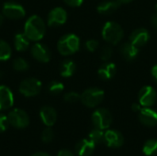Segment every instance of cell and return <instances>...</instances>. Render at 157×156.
<instances>
[{"mask_svg":"<svg viewBox=\"0 0 157 156\" xmlns=\"http://www.w3.org/2000/svg\"><path fill=\"white\" fill-rule=\"evenodd\" d=\"M117 73V66L114 63L111 62H105L104 64H102L98 71V74L102 80H110L112 79Z\"/></svg>","mask_w":157,"mask_h":156,"instance_id":"d6986e66","label":"cell"},{"mask_svg":"<svg viewBox=\"0 0 157 156\" xmlns=\"http://www.w3.org/2000/svg\"><path fill=\"white\" fill-rule=\"evenodd\" d=\"M151 23H152V26L157 30V5L155 6V12L153 14L151 17Z\"/></svg>","mask_w":157,"mask_h":156,"instance_id":"836d02e7","label":"cell"},{"mask_svg":"<svg viewBox=\"0 0 157 156\" xmlns=\"http://www.w3.org/2000/svg\"><path fill=\"white\" fill-rule=\"evenodd\" d=\"M13 68L17 71V72H25L27 70H29V63L21 57L16 58L13 62Z\"/></svg>","mask_w":157,"mask_h":156,"instance_id":"484cf974","label":"cell"},{"mask_svg":"<svg viewBox=\"0 0 157 156\" xmlns=\"http://www.w3.org/2000/svg\"><path fill=\"white\" fill-rule=\"evenodd\" d=\"M8 126H9V122H8L7 116L3 113H0V133L6 131Z\"/></svg>","mask_w":157,"mask_h":156,"instance_id":"1f68e13d","label":"cell"},{"mask_svg":"<svg viewBox=\"0 0 157 156\" xmlns=\"http://www.w3.org/2000/svg\"><path fill=\"white\" fill-rule=\"evenodd\" d=\"M63 1L69 6L76 7V6H80L83 4V1L84 0H63Z\"/></svg>","mask_w":157,"mask_h":156,"instance_id":"d6a6232c","label":"cell"},{"mask_svg":"<svg viewBox=\"0 0 157 156\" xmlns=\"http://www.w3.org/2000/svg\"><path fill=\"white\" fill-rule=\"evenodd\" d=\"M63 89H64L63 84L59 81H52L48 86V91L52 95H59L63 91Z\"/></svg>","mask_w":157,"mask_h":156,"instance_id":"4316f807","label":"cell"},{"mask_svg":"<svg viewBox=\"0 0 157 156\" xmlns=\"http://www.w3.org/2000/svg\"><path fill=\"white\" fill-rule=\"evenodd\" d=\"M76 71V64L72 60H64L60 65V74L64 78H69L74 75Z\"/></svg>","mask_w":157,"mask_h":156,"instance_id":"7402d4cb","label":"cell"},{"mask_svg":"<svg viewBox=\"0 0 157 156\" xmlns=\"http://www.w3.org/2000/svg\"><path fill=\"white\" fill-rule=\"evenodd\" d=\"M80 48V39L73 33H68L61 37L57 43V49L60 54L69 56L75 53Z\"/></svg>","mask_w":157,"mask_h":156,"instance_id":"3957f363","label":"cell"},{"mask_svg":"<svg viewBox=\"0 0 157 156\" xmlns=\"http://www.w3.org/2000/svg\"><path fill=\"white\" fill-rule=\"evenodd\" d=\"M4 21H5V16L3 14H0V27L3 25Z\"/></svg>","mask_w":157,"mask_h":156,"instance_id":"f35d334b","label":"cell"},{"mask_svg":"<svg viewBox=\"0 0 157 156\" xmlns=\"http://www.w3.org/2000/svg\"><path fill=\"white\" fill-rule=\"evenodd\" d=\"M40 118L42 123L47 127H52L57 120V112L51 106H44L40 108Z\"/></svg>","mask_w":157,"mask_h":156,"instance_id":"2e32d148","label":"cell"},{"mask_svg":"<svg viewBox=\"0 0 157 156\" xmlns=\"http://www.w3.org/2000/svg\"><path fill=\"white\" fill-rule=\"evenodd\" d=\"M143 153L146 156H155L157 154V139L147 140L143 147Z\"/></svg>","mask_w":157,"mask_h":156,"instance_id":"cb8c5ba5","label":"cell"},{"mask_svg":"<svg viewBox=\"0 0 157 156\" xmlns=\"http://www.w3.org/2000/svg\"><path fill=\"white\" fill-rule=\"evenodd\" d=\"M112 54H113V51L109 45L104 46L100 51V58L104 62H109L112 57Z\"/></svg>","mask_w":157,"mask_h":156,"instance_id":"f1b7e54d","label":"cell"},{"mask_svg":"<svg viewBox=\"0 0 157 156\" xmlns=\"http://www.w3.org/2000/svg\"><path fill=\"white\" fill-rule=\"evenodd\" d=\"M139 103L143 107L151 108L157 101V93L151 86H144L141 88L138 94Z\"/></svg>","mask_w":157,"mask_h":156,"instance_id":"9c48e42d","label":"cell"},{"mask_svg":"<svg viewBox=\"0 0 157 156\" xmlns=\"http://www.w3.org/2000/svg\"><path fill=\"white\" fill-rule=\"evenodd\" d=\"M31 156H51L49 154L47 153H44V152H38V153H35L33 154Z\"/></svg>","mask_w":157,"mask_h":156,"instance_id":"74e56055","label":"cell"},{"mask_svg":"<svg viewBox=\"0 0 157 156\" xmlns=\"http://www.w3.org/2000/svg\"><path fill=\"white\" fill-rule=\"evenodd\" d=\"M88 139L92 141L96 145L105 143V131L98 128H94L88 134Z\"/></svg>","mask_w":157,"mask_h":156,"instance_id":"603a6c76","label":"cell"},{"mask_svg":"<svg viewBox=\"0 0 157 156\" xmlns=\"http://www.w3.org/2000/svg\"><path fill=\"white\" fill-rule=\"evenodd\" d=\"M98 46H99V42H98V40H95V39H90V40H86V43H85L86 49L88 51H90V52L96 51L98 50Z\"/></svg>","mask_w":157,"mask_h":156,"instance_id":"4dcf8cb0","label":"cell"},{"mask_svg":"<svg viewBox=\"0 0 157 156\" xmlns=\"http://www.w3.org/2000/svg\"><path fill=\"white\" fill-rule=\"evenodd\" d=\"M40 139H41V141L44 143H52L53 141V139H54V132L51 129V127H47L46 129H44L42 131Z\"/></svg>","mask_w":157,"mask_h":156,"instance_id":"83f0119b","label":"cell"},{"mask_svg":"<svg viewBox=\"0 0 157 156\" xmlns=\"http://www.w3.org/2000/svg\"><path fill=\"white\" fill-rule=\"evenodd\" d=\"M150 40V33L144 28H139L134 29L130 35V41L138 48L145 45Z\"/></svg>","mask_w":157,"mask_h":156,"instance_id":"5bb4252c","label":"cell"},{"mask_svg":"<svg viewBox=\"0 0 157 156\" xmlns=\"http://www.w3.org/2000/svg\"><path fill=\"white\" fill-rule=\"evenodd\" d=\"M151 74H152V76L154 77V79L157 82V64L153 66V68L151 70Z\"/></svg>","mask_w":157,"mask_h":156,"instance_id":"8d00e7d4","label":"cell"},{"mask_svg":"<svg viewBox=\"0 0 157 156\" xmlns=\"http://www.w3.org/2000/svg\"><path fill=\"white\" fill-rule=\"evenodd\" d=\"M12 49L11 46L4 40H0V61H7L11 58Z\"/></svg>","mask_w":157,"mask_h":156,"instance_id":"d4e9b609","label":"cell"},{"mask_svg":"<svg viewBox=\"0 0 157 156\" xmlns=\"http://www.w3.org/2000/svg\"><path fill=\"white\" fill-rule=\"evenodd\" d=\"M57 156H74L73 152H71L68 149H63L61 151H59V153L57 154Z\"/></svg>","mask_w":157,"mask_h":156,"instance_id":"e575fe53","label":"cell"},{"mask_svg":"<svg viewBox=\"0 0 157 156\" xmlns=\"http://www.w3.org/2000/svg\"><path fill=\"white\" fill-rule=\"evenodd\" d=\"M14 104V95L11 89L4 85H0V111L12 108Z\"/></svg>","mask_w":157,"mask_h":156,"instance_id":"9a60e30c","label":"cell"},{"mask_svg":"<svg viewBox=\"0 0 157 156\" xmlns=\"http://www.w3.org/2000/svg\"><path fill=\"white\" fill-rule=\"evenodd\" d=\"M41 82L34 77L24 79L19 85V93L26 97H32L40 94L41 91Z\"/></svg>","mask_w":157,"mask_h":156,"instance_id":"8992f818","label":"cell"},{"mask_svg":"<svg viewBox=\"0 0 157 156\" xmlns=\"http://www.w3.org/2000/svg\"><path fill=\"white\" fill-rule=\"evenodd\" d=\"M124 37L122 27L114 21H108L102 28V38L109 44L117 45Z\"/></svg>","mask_w":157,"mask_h":156,"instance_id":"7a4b0ae2","label":"cell"},{"mask_svg":"<svg viewBox=\"0 0 157 156\" xmlns=\"http://www.w3.org/2000/svg\"><path fill=\"white\" fill-rule=\"evenodd\" d=\"M120 52L126 61L132 62L139 55V48L135 46L134 44H132L131 41L124 42L121 45Z\"/></svg>","mask_w":157,"mask_h":156,"instance_id":"e0dca14e","label":"cell"},{"mask_svg":"<svg viewBox=\"0 0 157 156\" xmlns=\"http://www.w3.org/2000/svg\"><path fill=\"white\" fill-rule=\"evenodd\" d=\"M105 143L112 149L120 148L124 143L122 133L117 130H107L105 131Z\"/></svg>","mask_w":157,"mask_h":156,"instance_id":"4fadbf2b","label":"cell"},{"mask_svg":"<svg viewBox=\"0 0 157 156\" xmlns=\"http://www.w3.org/2000/svg\"><path fill=\"white\" fill-rule=\"evenodd\" d=\"M24 33L30 41H40L46 33L44 20L38 15L30 16L24 25Z\"/></svg>","mask_w":157,"mask_h":156,"instance_id":"6da1fadb","label":"cell"},{"mask_svg":"<svg viewBox=\"0 0 157 156\" xmlns=\"http://www.w3.org/2000/svg\"><path fill=\"white\" fill-rule=\"evenodd\" d=\"M121 5V4L118 0H106V1L101 2L98 6L97 10L99 14L108 16L115 12L120 7Z\"/></svg>","mask_w":157,"mask_h":156,"instance_id":"ffe728a7","label":"cell"},{"mask_svg":"<svg viewBox=\"0 0 157 156\" xmlns=\"http://www.w3.org/2000/svg\"><path fill=\"white\" fill-rule=\"evenodd\" d=\"M105 93L102 89L98 87H92L85 90L80 95V101L87 108L98 107L104 99Z\"/></svg>","mask_w":157,"mask_h":156,"instance_id":"277c9868","label":"cell"},{"mask_svg":"<svg viewBox=\"0 0 157 156\" xmlns=\"http://www.w3.org/2000/svg\"><path fill=\"white\" fill-rule=\"evenodd\" d=\"M9 125L16 129H25L29 124V118L27 112L20 108H14L11 110L8 115Z\"/></svg>","mask_w":157,"mask_h":156,"instance_id":"52a82bcc","label":"cell"},{"mask_svg":"<svg viewBox=\"0 0 157 156\" xmlns=\"http://www.w3.org/2000/svg\"><path fill=\"white\" fill-rule=\"evenodd\" d=\"M96 149V144L89 139H83L77 143L75 152L78 156H91Z\"/></svg>","mask_w":157,"mask_h":156,"instance_id":"ac0fdd59","label":"cell"},{"mask_svg":"<svg viewBox=\"0 0 157 156\" xmlns=\"http://www.w3.org/2000/svg\"><path fill=\"white\" fill-rule=\"evenodd\" d=\"M2 14L6 18L17 20L23 18L26 16V10L20 4L14 1H8L4 4Z\"/></svg>","mask_w":157,"mask_h":156,"instance_id":"ba28073f","label":"cell"},{"mask_svg":"<svg viewBox=\"0 0 157 156\" xmlns=\"http://www.w3.org/2000/svg\"><path fill=\"white\" fill-rule=\"evenodd\" d=\"M30 53L32 57L40 63H48L51 60V50L45 44L36 42L30 48Z\"/></svg>","mask_w":157,"mask_h":156,"instance_id":"8fae6325","label":"cell"},{"mask_svg":"<svg viewBox=\"0 0 157 156\" xmlns=\"http://www.w3.org/2000/svg\"><path fill=\"white\" fill-rule=\"evenodd\" d=\"M113 121L112 114L109 109L98 108L92 114V122L94 127L100 130H108L111 126Z\"/></svg>","mask_w":157,"mask_h":156,"instance_id":"5b68a950","label":"cell"},{"mask_svg":"<svg viewBox=\"0 0 157 156\" xmlns=\"http://www.w3.org/2000/svg\"><path fill=\"white\" fill-rule=\"evenodd\" d=\"M121 4H128V3H131L132 1L133 0H118Z\"/></svg>","mask_w":157,"mask_h":156,"instance_id":"ab89813d","label":"cell"},{"mask_svg":"<svg viewBox=\"0 0 157 156\" xmlns=\"http://www.w3.org/2000/svg\"><path fill=\"white\" fill-rule=\"evenodd\" d=\"M63 98L68 103H75L80 100V95L75 91H70L64 95Z\"/></svg>","mask_w":157,"mask_h":156,"instance_id":"f546056e","label":"cell"},{"mask_svg":"<svg viewBox=\"0 0 157 156\" xmlns=\"http://www.w3.org/2000/svg\"><path fill=\"white\" fill-rule=\"evenodd\" d=\"M142 108H143V106L140 104V103H133L132 105V110L133 111V112H140V110L142 109Z\"/></svg>","mask_w":157,"mask_h":156,"instance_id":"d590c367","label":"cell"},{"mask_svg":"<svg viewBox=\"0 0 157 156\" xmlns=\"http://www.w3.org/2000/svg\"><path fill=\"white\" fill-rule=\"evenodd\" d=\"M140 122L146 127L157 126V111L151 108L143 107L138 115Z\"/></svg>","mask_w":157,"mask_h":156,"instance_id":"7c38bea8","label":"cell"},{"mask_svg":"<svg viewBox=\"0 0 157 156\" xmlns=\"http://www.w3.org/2000/svg\"><path fill=\"white\" fill-rule=\"evenodd\" d=\"M30 40L25 35L24 32H18L15 35L14 38V45L17 51H26L29 47Z\"/></svg>","mask_w":157,"mask_h":156,"instance_id":"44dd1931","label":"cell"},{"mask_svg":"<svg viewBox=\"0 0 157 156\" xmlns=\"http://www.w3.org/2000/svg\"><path fill=\"white\" fill-rule=\"evenodd\" d=\"M67 20V12L63 7H54L47 17V24L50 27H59L63 25Z\"/></svg>","mask_w":157,"mask_h":156,"instance_id":"30bf717a","label":"cell"}]
</instances>
